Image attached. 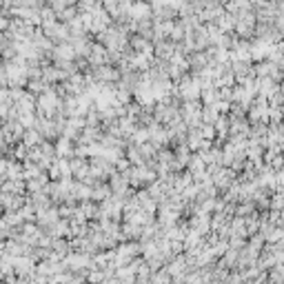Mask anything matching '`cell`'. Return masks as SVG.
Masks as SVG:
<instances>
[{"mask_svg":"<svg viewBox=\"0 0 284 284\" xmlns=\"http://www.w3.org/2000/svg\"><path fill=\"white\" fill-rule=\"evenodd\" d=\"M7 116V105H0V118Z\"/></svg>","mask_w":284,"mask_h":284,"instance_id":"cell-5","label":"cell"},{"mask_svg":"<svg viewBox=\"0 0 284 284\" xmlns=\"http://www.w3.org/2000/svg\"><path fill=\"white\" fill-rule=\"evenodd\" d=\"M7 169H9V164L5 162V160H0V180L5 178V173H7Z\"/></svg>","mask_w":284,"mask_h":284,"instance_id":"cell-2","label":"cell"},{"mask_svg":"<svg viewBox=\"0 0 284 284\" xmlns=\"http://www.w3.org/2000/svg\"><path fill=\"white\" fill-rule=\"evenodd\" d=\"M9 98H12V94L7 89H0V105H9Z\"/></svg>","mask_w":284,"mask_h":284,"instance_id":"cell-1","label":"cell"},{"mask_svg":"<svg viewBox=\"0 0 284 284\" xmlns=\"http://www.w3.org/2000/svg\"><path fill=\"white\" fill-rule=\"evenodd\" d=\"M7 27H9V20L5 16H0V29H7Z\"/></svg>","mask_w":284,"mask_h":284,"instance_id":"cell-4","label":"cell"},{"mask_svg":"<svg viewBox=\"0 0 284 284\" xmlns=\"http://www.w3.org/2000/svg\"><path fill=\"white\" fill-rule=\"evenodd\" d=\"M0 51H5V36L0 34Z\"/></svg>","mask_w":284,"mask_h":284,"instance_id":"cell-6","label":"cell"},{"mask_svg":"<svg viewBox=\"0 0 284 284\" xmlns=\"http://www.w3.org/2000/svg\"><path fill=\"white\" fill-rule=\"evenodd\" d=\"M25 140H27V144H36V142H38V136H34V133H27V138H25Z\"/></svg>","mask_w":284,"mask_h":284,"instance_id":"cell-3","label":"cell"}]
</instances>
